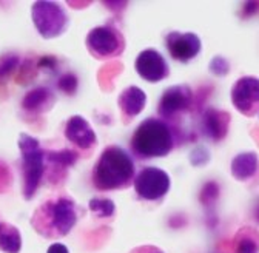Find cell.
<instances>
[{"label": "cell", "instance_id": "obj_8", "mask_svg": "<svg viewBox=\"0 0 259 253\" xmlns=\"http://www.w3.org/2000/svg\"><path fill=\"white\" fill-rule=\"evenodd\" d=\"M232 102L235 108L247 116L253 117L259 113V79L253 76L241 77L232 88Z\"/></svg>", "mask_w": 259, "mask_h": 253}, {"label": "cell", "instance_id": "obj_14", "mask_svg": "<svg viewBox=\"0 0 259 253\" xmlns=\"http://www.w3.org/2000/svg\"><path fill=\"white\" fill-rule=\"evenodd\" d=\"M117 105L122 111L123 120L130 122L139 116L147 105V94L142 88L132 85L126 87L117 98Z\"/></svg>", "mask_w": 259, "mask_h": 253}, {"label": "cell", "instance_id": "obj_27", "mask_svg": "<svg viewBox=\"0 0 259 253\" xmlns=\"http://www.w3.org/2000/svg\"><path fill=\"white\" fill-rule=\"evenodd\" d=\"M259 10V2H247L244 5V13L248 16V14H253Z\"/></svg>", "mask_w": 259, "mask_h": 253}, {"label": "cell", "instance_id": "obj_2", "mask_svg": "<svg viewBox=\"0 0 259 253\" xmlns=\"http://www.w3.org/2000/svg\"><path fill=\"white\" fill-rule=\"evenodd\" d=\"M135 161L126 150L117 145L107 147L93 170V184L101 192L123 190L135 181Z\"/></svg>", "mask_w": 259, "mask_h": 253}, {"label": "cell", "instance_id": "obj_28", "mask_svg": "<svg viewBox=\"0 0 259 253\" xmlns=\"http://www.w3.org/2000/svg\"><path fill=\"white\" fill-rule=\"evenodd\" d=\"M257 114H259V113H257Z\"/></svg>", "mask_w": 259, "mask_h": 253}, {"label": "cell", "instance_id": "obj_6", "mask_svg": "<svg viewBox=\"0 0 259 253\" xmlns=\"http://www.w3.org/2000/svg\"><path fill=\"white\" fill-rule=\"evenodd\" d=\"M87 48L90 54L99 60L119 57L125 51V37L113 25L93 28L87 36Z\"/></svg>", "mask_w": 259, "mask_h": 253}, {"label": "cell", "instance_id": "obj_16", "mask_svg": "<svg viewBox=\"0 0 259 253\" xmlns=\"http://www.w3.org/2000/svg\"><path fill=\"white\" fill-rule=\"evenodd\" d=\"M232 175L236 181H248L251 179L259 170V157L253 151L239 153L233 157L230 165Z\"/></svg>", "mask_w": 259, "mask_h": 253}, {"label": "cell", "instance_id": "obj_17", "mask_svg": "<svg viewBox=\"0 0 259 253\" xmlns=\"http://www.w3.org/2000/svg\"><path fill=\"white\" fill-rule=\"evenodd\" d=\"M235 253H259V232L254 227H242L235 235Z\"/></svg>", "mask_w": 259, "mask_h": 253}, {"label": "cell", "instance_id": "obj_13", "mask_svg": "<svg viewBox=\"0 0 259 253\" xmlns=\"http://www.w3.org/2000/svg\"><path fill=\"white\" fill-rule=\"evenodd\" d=\"M230 120H232L230 113L210 107L202 114V132L211 141L219 142L229 133Z\"/></svg>", "mask_w": 259, "mask_h": 253}, {"label": "cell", "instance_id": "obj_1", "mask_svg": "<svg viewBox=\"0 0 259 253\" xmlns=\"http://www.w3.org/2000/svg\"><path fill=\"white\" fill-rule=\"evenodd\" d=\"M77 219L79 210L73 198L56 196L47 199L36 208L31 216V226L40 236L56 239L67 236L74 229Z\"/></svg>", "mask_w": 259, "mask_h": 253}, {"label": "cell", "instance_id": "obj_12", "mask_svg": "<svg viewBox=\"0 0 259 253\" xmlns=\"http://www.w3.org/2000/svg\"><path fill=\"white\" fill-rule=\"evenodd\" d=\"M65 138L79 150H91L97 145L94 130L82 116H73L65 125Z\"/></svg>", "mask_w": 259, "mask_h": 253}, {"label": "cell", "instance_id": "obj_26", "mask_svg": "<svg viewBox=\"0 0 259 253\" xmlns=\"http://www.w3.org/2000/svg\"><path fill=\"white\" fill-rule=\"evenodd\" d=\"M47 253H70V250L67 248V245H63L60 242H56V244L50 245Z\"/></svg>", "mask_w": 259, "mask_h": 253}, {"label": "cell", "instance_id": "obj_19", "mask_svg": "<svg viewBox=\"0 0 259 253\" xmlns=\"http://www.w3.org/2000/svg\"><path fill=\"white\" fill-rule=\"evenodd\" d=\"M77 161V153L73 150H62V151H45V162L56 172H65L67 168L73 167Z\"/></svg>", "mask_w": 259, "mask_h": 253}, {"label": "cell", "instance_id": "obj_5", "mask_svg": "<svg viewBox=\"0 0 259 253\" xmlns=\"http://www.w3.org/2000/svg\"><path fill=\"white\" fill-rule=\"evenodd\" d=\"M31 17L37 33L44 39H54L68 29L70 17L56 2H36L31 7Z\"/></svg>", "mask_w": 259, "mask_h": 253}, {"label": "cell", "instance_id": "obj_21", "mask_svg": "<svg viewBox=\"0 0 259 253\" xmlns=\"http://www.w3.org/2000/svg\"><path fill=\"white\" fill-rule=\"evenodd\" d=\"M208 70H210V73H213L214 76L224 77V76L229 74V71H230V63H229V60H227L225 57L216 56V57L211 59Z\"/></svg>", "mask_w": 259, "mask_h": 253}, {"label": "cell", "instance_id": "obj_25", "mask_svg": "<svg viewBox=\"0 0 259 253\" xmlns=\"http://www.w3.org/2000/svg\"><path fill=\"white\" fill-rule=\"evenodd\" d=\"M130 253H164V251L156 245H139V247L133 248Z\"/></svg>", "mask_w": 259, "mask_h": 253}, {"label": "cell", "instance_id": "obj_23", "mask_svg": "<svg viewBox=\"0 0 259 253\" xmlns=\"http://www.w3.org/2000/svg\"><path fill=\"white\" fill-rule=\"evenodd\" d=\"M219 196V188L216 182H207L205 187L202 188V193H201V201L204 204H210L214 199H218Z\"/></svg>", "mask_w": 259, "mask_h": 253}, {"label": "cell", "instance_id": "obj_22", "mask_svg": "<svg viewBox=\"0 0 259 253\" xmlns=\"http://www.w3.org/2000/svg\"><path fill=\"white\" fill-rule=\"evenodd\" d=\"M77 85H79V80L74 74H63L57 80V87L67 94H74L77 91Z\"/></svg>", "mask_w": 259, "mask_h": 253}, {"label": "cell", "instance_id": "obj_11", "mask_svg": "<svg viewBox=\"0 0 259 253\" xmlns=\"http://www.w3.org/2000/svg\"><path fill=\"white\" fill-rule=\"evenodd\" d=\"M165 47L170 56L179 62H190L201 53L202 42L194 33H178L171 31L165 37Z\"/></svg>", "mask_w": 259, "mask_h": 253}, {"label": "cell", "instance_id": "obj_20", "mask_svg": "<svg viewBox=\"0 0 259 253\" xmlns=\"http://www.w3.org/2000/svg\"><path fill=\"white\" fill-rule=\"evenodd\" d=\"M88 207L97 218H111L116 212L114 202L108 198H93Z\"/></svg>", "mask_w": 259, "mask_h": 253}, {"label": "cell", "instance_id": "obj_7", "mask_svg": "<svg viewBox=\"0 0 259 253\" xmlns=\"http://www.w3.org/2000/svg\"><path fill=\"white\" fill-rule=\"evenodd\" d=\"M136 195L144 201H159L164 198L171 187L168 173L157 167H144L135 176Z\"/></svg>", "mask_w": 259, "mask_h": 253}, {"label": "cell", "instance_id": "obj_4", "mask_svg": "<svg viewBox=\"0 0 259 253\" xmlns=\"http://www.w3.org/2000/svg\"><path fill=\"white\" fill-rule=\"evenodd\" d=\"M19 148L23 170V196L25 199H31L36 195L45 173V150L36 138L26 133L19 136Z\"/></svg>", "mask_w": 259, "mask_h": 253}, {"label": "cell", "instance_id": "obj_10", "mask_svg": "<svg viewBox=\"0 0 259 253\" xmlns=\"http://www.w3.org/2000/svg\"><path fill=\"white\" fill-rule=\"evenodd\" d=\"M136 73L147 82H160L170 74V67L157 50L147 48L141 51L135 62Z\"/></svg>", "mask_w": 259, "mask_h": 253}, {"label": "cell", "instance_id": "obj_18", "mask_svg": "<svg viewBox=\"0 0 259 253\" xmlns=\"http://www.w3.org/2000/svg\"><path fill=\"white\" fill-rule=\"evenodd\" d=\"M20 248V232L10 223H0V250L4 253H19Z\"/></svg>", "mask_w": 259, "mask_h": 253}, {"label": "cell", "instance_id": "obj_3", "mask_svg": "<svg viewBox=\"0 0 259 253\" xmlns=\"http://www.w3.org/2000/svg\"><path fill=\"white\" fill-rule=\"evenodd\" d=\"M175 147L171 126L159 117H147L139 123L132 138V150L141 159L164 157Z\"/></svg>", "mask_w": 259, "mask_h": 253}, {"label": "cell", "instance_id": "obj_24", "mask_svg": "<svg viewBox=\"0 0 259 253\" xmlns=\"http://www.w3.org/2000/svg\"><path fill=\"white\" fill-rule=\"evenodd\" d=\"M19 63V57L17 56H8L5 57L2 62H0V77H5L8 76Z\"/></svg>", "mask_w": 259, "mask_h": 253}, {"label": "cell", "instance_id": "obj_9", "mask_svg": "<svg viewBox=\"0 0 259 253\" xmlns=\"http://www.w3.org/2000/svg\"><path fill=\"white\" fill-rule=\"evenodd\" d=\"M193 105V91L188 85H171L168 87L164 94L160 96L157 113L165 117L171 119L181 113H185Z\"/></svg>", "mask_w": 259, "mask_h": 253}, {"label": "cell", "instance_id": "obj_15", "mask_svg": "<svg viewBox=\"0 0 259 253\" xmlns=\"http://www.w3.org/2000/svg\"><path fill=\"white\" fill-rule=\"evenodd\" d=\"M54 102H56V96L50 88L36 87L25 94V98L22 101V108L26 113L40 114L48 111L54 105Z\"/></svg>", "mask_w": 259, "mask_h": 253}]
</instances>
